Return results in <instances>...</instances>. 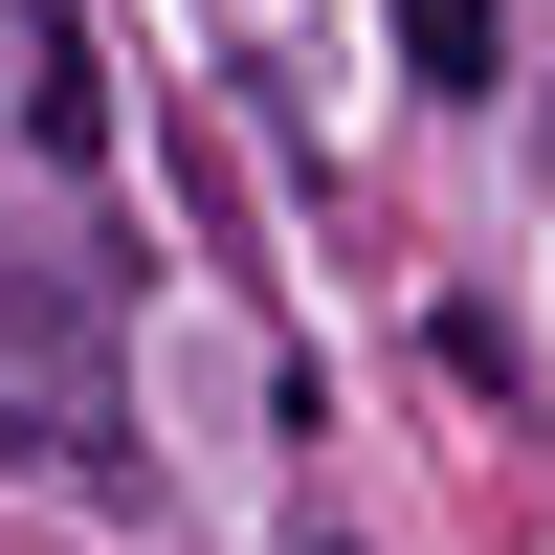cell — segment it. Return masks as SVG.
Wrapping results in <instances>:
<instances>
[{
  "instance_id": "cell-2",
  "label": "cell",
  "mask_w": 555,
  "mask_h": 555,
  "mask_svg": "<svg viewBox=\"0 0 555 555\" xmlns=\"http://www.w3.org/2000/svg\"><path fill=\"white\" fill-rule=\"evenodd\" d=\"M378 23H400V67H423V89H489V67H512L489 0H378Z\"/></svg>"
},
{
  "instance_id": "cell-3",
  "label": "cell",
  "mask_w": 555,
  "mask_h": 555,
  "mask_svg": "<svg viewBox=\"0 0 555 555\" xmlns=\"http://www.w3.org/2000/svg\"><path fill=\"white\" fill-rule=\"evenodd\" d=\"M311 555H356V533H311Z\"/></svg>"
},
{
  "instance_id": "cell-1",
  "label": "cell",
  "mask_w": 555,
  "mask_h": 555,
  "mask_svg": "<svg viewBox=\"0 0 555 555\" xmlns=\"http://www.w3.org/2000/svg\"><path fill=\"white\" fill-rule=\"evenodd\" d=\"M0 444L44 489H89V512L133 489V444H112V289L89 267H0Z\"/></svg>"
}]
</instances>
